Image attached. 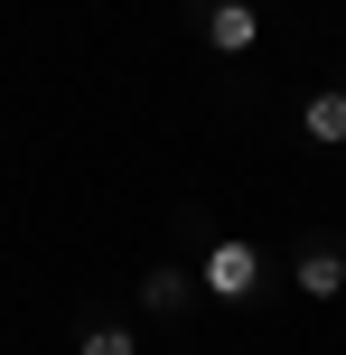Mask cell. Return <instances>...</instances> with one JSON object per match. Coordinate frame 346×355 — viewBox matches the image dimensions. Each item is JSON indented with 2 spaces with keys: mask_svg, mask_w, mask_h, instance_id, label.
<instances>
[{
  "mask_svg": "<svg viewBox=\"0 0 346 355\" xmlns=\"http://www.w3.org/2000/svg\"><path fill=\"white\" fill-rule=\"evenodd\" d=\"M197 290H206V300H225V309H243V300L262 290V252L243 243V234H225V243L197 262Z\"/></svg>",
  "mask_w": 346,
  "mask_h": 355,
  "instance_id": "1",
  "label": "cell"
},
{
  "mask_svg": "<svg viewBox=\"0 0 346 355\" xmlns=\"http://www.w3.org/2000/svg\"><path fill=\"white\" fill-rule=\"evenodd\" d=\"M291 290H300V300H346V252L337 243H309L291 262Z\"/></svg>",
  "mask_w": 346,
  "mask_h": 355,
  "instance_id": "2",
  "label": "cell"
},
{
  "mask_svg": "<svg viewBox=\"0 0 346 355\" xmlns=\"http://www.w3.org/2000/svg\"><path fill=\"white\" fill-rule=\"evenodd\" d=\"M206 47H216V56H253L262 47V19L243 10V0H216V10H206Z\"/></svg>",
  "mask_w": 346,
  "mask_h": 355,
  "instance_id": "3",
  "label": "cell"
},
{
  "mask_svg": "<svg viewBox=\"0 0 346 355\" xmlns=\"http://www.w3.org/2000/svg\"><path fill=\"white\" fill-rule=\"evenodd\" d=\"M187 300H197V281H187L178 262H150V271H141V309H150V318H178Z\"/></svg>",
  "mask_w": 346,
  "mask_h": 355,
  "instance_id": "4",
  "label": "cell"
},
{
  "mask_svg": "<svg viewBox=\"0 0 346 355\" xmlns=\"http://www.w3.org/2000/svg\"><path fill=\"white\" fill-rule=\"evenodd\" d=\"M300 131H309L318 150H337V141H346V85H328V94H309V112H300Z\"/></svg>",
  "mask_w": 346,
  "mask_h": 355,
  "instance_id": "5",
  "label": "cell"
},
{
  "mask_svg": "<svg viewBox=\"0 0 346 355\" xmlns=\"http://www.w3.org/2000/svg\"><path fill=\"white\" fill-rule=\"evenodd\" d=\"M75 355H141V346H131V327H112V318H94L85 337H75Z\"/></svg>",
  "mask_w": 346,
  "mask_h": 355,
  "instance_id": "6",
  "label": "cell"
}]
</instances>
